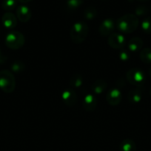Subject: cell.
Segmentation results:
<instances>
[{
    "label": "cell",
    "mask_w": 151,
    "mask_h": 151,
    "mask_svg": "<svg viewBox=\"0 0 151 151\" xmlns=\"http://www.w3.org/2000/svg\"><path fill=\"white\" fill-rule=\"evenodd\" d=\"M139 21L135 14L128 13L120 17L117 20L115 27L123 33H132L137 29Z\"/></svg>",
    "instance_id": "1"
},
{
    "label": "cell",
    "mask_w": 151,
    "mask_h": 151,
    "mask_svg": "<svg viewBox=\"0 0 151 151\" xmlns=\"http://www.w3.org/2000/svg\"><path fill=\"white\" fill-rule=\"evenodd\" d=\"M88 34V26L84 22H76L70 30V37L75 44H81Z\"/></svg>",
    "instance_id": "2"
},
{
    "label": "cell",
    "mask_w": 151,
    "mask_h": 151,
    "mask_svg": "<svg viewBox=\"0 0 151 151\" xmlns=\"http://www.w3.org/2000/svg\"><path fill=\"white\" fill-rule=\"evenodd\" d=\"M16 88V80L11 72L7 69L0 71V89L10 94Z\"/></svg>",
    "instance_id": "3"
},
{
    "label": "cell",
    "mask_w": 151,
    "mask_h": 151,
    "mask_svg": "<svg viewBox=\"0 0 151 151\" xmlns=\"http://www.w3.org/2000/svg\"><path fill=\"white\" fill-rule=\"evenodd\" d=\"M25 42V36L19 31H12L5 37V44L8 48L16 50L22 48Z\"/></svg>",
    "instance_id": "4"
},
{
    "label": "cell",
    "mask_w": 151,
    "mask_h": 151,
    "mask_svg": "<svg viewBox=\"0 0 151 151\" xmlns=\"http://www.w3.org/2000/svg\"><path fill=\"white\" fill-rule=\"evenodd\" d=\"M127 81L136 86H141L145 81V75L143 71L138 68H133L127 71L126 75Z\"/></svg>",
    "instance_id": "5"
},
{
    "label": "cell",
    "mask_w": 151,
    "mask_h": 151,
    "mask_svg": "<svg viewBox=\"0 0 151 151\" xmlns=\"http://www.w3.org/2000/svg\"><path fill=\"white\" fill-rule=\"evenodd\" d=\"M108 44L111 48L121 50L126 44L125 38L120 33H112L108 37Z\"/></svg>",
    "instance_id": "6"
},
{
    "label": "cell",
    "mask_w": 151,
    "mask_h": 151,
    "mask_svg": "<svg viewBox=\"0 0 151 151\" xmlns=\"http://www.w3.org/2000/svg\"><path fill=\"white\" fill-rule=\"evenodd\" d=\"M122 94L120 90L117 88H113L106 94V100L110 106H118L121 101Z\"/></svg>",
    "instance_id": "7"
},
{
    "label": "cell",
    "mask_w": 151,
    "mask_h": 151,
    "mask_svg": "<svg viewBox=\"0 0 151 151\" xmlns=\"http://www.w3.org/2000/svg\"><path fill=\"white\" fill-rule=\"evenodd\" d=\"M115 24L113 20L111 19H106L101 23L99 26V33L103 36H107L112 34V32L115 29Z\"/></svg>",
    "instance_id": "8"
},
{
    "label": "cell",
    "mask_w": 151,
    "mask_h": 151,
    "mask_svg": "<svg viewBox=\"0 0 151 151\" xmlns=\"http://www.w3.org/2000/svg\"><path fill=\"white\" fill-rule=\"evenodd\" d=\"M62 98L65 104L68 106H73L77 102V95L72 88H67L62 92Z\"/></svg>",
    "instance_id": "9"
},
{
    "label": "cell",
    "mask_w": 151,
    "mask_h": 151,
    "mask_svg": "<svg viewBox=\"0 0 151 151\" xmlns=\"http://www.w3.org/2000/svg\"><path fill=\"white\" fill-rule=\"evenodd\" d=\"M1 22L5 28L8 29H13L17 24L16 16L11 12H6L1 17Z\"/></svg>",
    "instance_id": "10"
},
{
    "label": "cell",
    "mask_w": 151,
    "mask_h": 151,
    "mask_svg": "<svg viewBox=\"0 0 151 151\" xmlns=\"http://www.w3.org/2000/svg\"><path fill=\"white\" fill-rule=\"evenodd\" d=\"M16 16L20 22L26 23L31 19L32 13L29 7L26 5H20L16 9Z\"/></svg>",
    "instance_id": "11"
},
{
    "label": "cell",
    "mask_w": 151,
    "mask_h": 151,
    "mask_svg": "<svg viewBox=\"0 0 151 151\" xmlns=\"http://www.w3.org/2000/svg\"><path fill=\"white\" fill-rule=\"evenodd\" d=\"M97 106V100L92 94H88L84 97L82 101V107L87 111H93Z\"/></svg>",
    "instance_id": "12"
},
{
    "label": "cell",
    "mask_w": 151,
    "mask_h": 151,
    "mask_svg": "<svg viewBox=\"0 0 151 151\" xmlns=\"http://www.w3.org/2000/svg\"><path fill=\"white\" fill-rule=\"evenodd\" d=\"M144 42L142 38L139 37H134L129 41L127 44L128 50L130 52H136L143 47Z\"/></svg>",
    "instance_id": "13"
},
{
    "label": "cell",
    "mask_w": 151,
    "mask_h": 151,
    "mask_svg": "<svg viewBox=\"0 0 151 151\" xmlns=\"http://www.w3.org/2000/svg\"><path fill=\"white\" fill-rule=\"evenodd\" d=\"M107 87V83L106 81L105 80L99 79L92 84L91 89L95 94H101L105 91Z\"/></svg>",
    "instance_id": "14"
},
{
    "label": "cell",
    "mask_w": 151,
    "mask_h": 151,
    "mask_svg": "<svg viewBox=\"0 0 151 151\" xmlns=\"http://www.w3.org/2000/svg\"><path fill=\"white\" fill-rule=\"evenodd\" d=\"M128 100L131 103H138L142 100V91L139 88H133L131 89L127 95Z\"/></svg>",
    "instance_id": "15"
},
{
    "label": "cell",
    "mask_w": 151,
    "mask_h": 151,
    "mask_svg": "<svg viewBox=\"0 0 151 151\" xmlns=\"http://www.w3.org/2000/svg\"><path fill=\"white\" fill-rule=\"evenodd\" d=\"M120 150L121 151H136V143L133 140L129 139L123 140L120 145Z\"/></svg>",
    "instance_id": "16"
},
{
    "label": "cell",
    "mask_w": 151,
    "mask_h": 151,
    "mask_svg": "<svg viewBox=\"0 0 151 151\" xmlns=\"http://www.w3.org/2000/svg\"><path fill=\"white\" fill-rule=\"evenodd\" d=\"M140 59L143 63L146 64H150L151 63V48L146 47L142 50L140 52Z\"/></svg>",
    "instance_id": "17"
},
{
    "label": "cell",
    "mask_w": 151,
    "mask_h": 151,
    "mask_svg": "<svg viewBox=\"0 0 151 151\" xmlns=\"http://www.w3.org/2000/svg\"><path fill=\"white\" fill-rule=\"evenodd\" d=\"M83 84V78L79 74H75L70 78V85L74 88H79Z\"/></svg>",
    "instance_id": "18"
},
{
    "label": "cell",
    "mask_w": 151,
    "mask_h": 151,
    "mask_svg": "<svg viewBox=\"0 0 151 151\" xmlns=\"http://www.w3.org/2000/svg\"><path fill=\"white\" fill-rule=\"evenodd\" d=\"M96 14H97V10L94 7H92V6L87 7L84 12V18L86 19H88V20L94 19L96 16Z\"/></svg>",
    "instance_id": "19"
},
{
    "label": "cell",
    "mask_w": 151,
    "mask_h": 151,
    "mask_svg": "<svg viewBox=\"0 0 151 151\" xmlns=\"http://www.w3.org/2000/svg\"><path fill=\"white\" fill-rule=\"evenodd\" d=\"M16 7V0H3L1 2V7L4 10L10 12Z\"/></svg>",
    "instance_id": "20"
},
{
    "label": "cell",
    "mask_w": 151,
    "mask_h": 151,
    "mask_svg": "<svg viewBox=\"0 0 151 151\" xmlns=\"http://www.w3.org/2000/svg\"><path fill=\"white\" fill-rule=\"evenodd\" d=\"M10 68H11V70L13 72L19 73V72H22L25 70V65L22 60H16L12 63Z\"/></svg>",
    "instance_id": "21"
},
{
    "label": "cell",
    "mask_w": 151,
    "mask_h": 151,
    "mask_svg": "<svg viewBox=\"0 0 151 151\" xmlns=\"http://www.w3.org/2000/svg\"><path fill=\"white\" fill-rule=\"evenodd\" d=\"M142 29L145 33L151 34V17H147L142 21Z\"/></svg>",
    "instance_id": "22"
},
{
    "label": "cell",
    "mask_w": 151,
    "mask_h": 151,
    "mask_svg": "<svg viewBox=\"0 0 151 151\" xmlns=\"http://www.w3.org/2000/svg\"><path fill=\"white\" fill-rule=\"evenodd\" d=\"M149 9L145 5H139L135 9V15L136 16H143L147 14Z\"/></svg>",
    "instance_id": "23"
},
{
    "label": "cell",
    "mask_w": 151,
    "mask_h": 151,
    "mask_svg": "<svg viewBox=\"0 0 151 151\" xmlns=\"http://www.w3.org/2000/svg\"><path fill=\"white\" fill-rule=\"evenodd\" d=\"M83 0H68L67 5L70 9H76L81 5Z\"/></svg>",
    "instance_id": "24"
},
{
    "label": "cell",
    "mask_w": 151,
    "mask_h": 151,
    "mask_svg": "<svg viewBox=\"0 0 151 151\" xmlns=\"http://www.w3.org/2000/svg\"><path fill=\"white\" fill-rule=\"evenodd\" d=\"M119 58L121 60H127L130 58V52L127 50H121L119 53Z\"/></svg>",
    "instance_id": "25"
},
{
    "label": "cell",
    "mask_w": 151,
    "mask_h": 151,
    "mask_svg": "<svg viewBox=\"0 0 151 151\" xmlns=\"http://www.w3.org/2000/svg\"><path fill=\"white\" fill-rule=\"evenodd\" d=\"M4 61V57H3L2 55V53H1V50H0V63H3V62Z\"/></svg>",
    "instance_id": "26"
},
{
    "label": "cell",
    "mask_w": 151,
    "mask_h": 151,
    "mask_svg": "<svg viewBox=\"0 0 151 151\" xmlns=\"http://www.w3.org/2000/svg\"><path fill=\"white\" fill-rule=\"evenodd\" d=\"M19 1L22 3H27V2H29V1H30L31 0H19Z\"/></svg>",
    "instance_id": "27"
},
{
    "label": "cell",
    "mask_w": 151,
    "mask_h": 151,
    "mask_svg": "<svg viewBox=\"0 0 151 151\" xmlns=\"http://www.w3.org/2000/svg\"><path fill=\"white\" fill-rule=\"evenodd\" d=\"M148 73H149V75H150V78H151V66H150V67L149 71H148Z\"/></svg>",
    "instance_id": "28"
},
{
    "label": "cell",
    "mask_w": 151,
    "mask_h": 151,
    "mask_svg": "<svg viewBox=\"0 0 151 151\" xmlns=\"http://www.w3.org/2000/svg\"><path fill=\"white\" fill-rule=\"evenodd\" d=\"M137 1H141V2H146V1H147L148 0H137Z\"/></svg>",
    "instance_id": "29"
},
{
    "label": "cell",
    "mask_w": 151,
    "mask_h": 151,
    "mask_svg": "<svg viewBox=\"0 0 151 151\" xmlns=\"http://www.w3.org/2000/svg\"><path fill=\"white\" fill-rule=\"evenodd\" d=\"M150 97H151V87H150Z\"/></svg>",
    "instance_id": "30"
},
{
    "label": "cell",
    "mask_w": 151,
    "mask_h": 151,
    "mask_svg": "<svg viewBox=\"0 0 151 151\" xmlns=\"http://www.w3.org/2000/svg\"><path fill=\"white\" fill-rule=\"evenodd\" d=\"M150 11H151V4H150Z\"/></svg>",
    "instance_id": "31"
}]
</instances>
